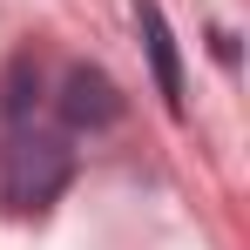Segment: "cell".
<instances>
[{
	"label": "cell",
	"mask_w": 250,
	"mask_h": 250,
	"mask_svg": "<svg viewBox=\"0 0 250 250\" xmlns=\"http://www.w3.org/2000/svg\"><path fill=\"white\" fill-rule=\"evenodd\" d=\"M75 176V149L61 135H14L0 149V203L7 209H47Z\"/></svg>",
	"instance_id": "cell-1"
},
{
	"label": "cell",
	"mask_w": 250,
	"mask_h": 250,
	"mask_svg": "<svg viewBox=\"0 0 250 250\" xmlns=\"http://www.w3.org/2000/svg\"><path fill=\"white\" fill-rule=\"evenodd\" d=\"M61 115L75 128H108L122 115V95H115V82H108L102 68H68V82H61Z\"/></svg>",
	"instance_id": "cell-2"
},
{
	"label": "cell",
	"mask_w": 250,
	"mask_h": 250,
	"mask_svg": "<svg viewBox=\"0 0 250 250\" xmlns=\"http://www.w3.org/2000/svg\"><path fill=\"white\" fill-rule=\"evenodd\" d=\"M135 21H142V41H149V61H156L163 102L183 108V68H176V41H169V27H163V7H156V0H135Z\"/></svg>",
	"instance_id": "cell-3"
}]
</instances>
